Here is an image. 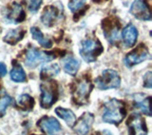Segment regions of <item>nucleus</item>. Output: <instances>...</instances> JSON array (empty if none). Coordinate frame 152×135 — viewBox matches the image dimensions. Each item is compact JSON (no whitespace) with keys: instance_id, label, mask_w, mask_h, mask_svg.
<instances>
[{"instance_id":"obj_4","label":"nucleus","mask_w":152,"mask_h":135,"mask_svg":"<svg viewBox=\"0 0 152 135\" xmlns=\"http://www.w3.org/2000/svg\"><path fill=\"white\" fill-rule=\"evenodd\" d=\"M45 81V83L40 85V106L42 109H50L59 98V86L52 79Z\"/></svg>"},{"instance_id":"obj_26","label":"nucleus","mask_w":152,"mask_h":135,"mask_svg":"<svg viewBox=\"0 0 152 135\" xmlns=\"http://www.w3.org/2000/svg\"><path fill=\"white\" fill-rule=\"evenodd\" d=\"M43 0H27L28 9L31 12H36L40 9Z\"/></svg>"},{"instance_id":"obj_5","label":"nucleus","mask_w":152,"mask_h":135,"mask_svg":"<svg viewBox=\"0 0 152 135\" xmlns=\"http://www.w3.org/2000/svg\"><path fill=\"white\" fill-rule=\"evenodd\" d=\"M104 48L96 37L88 38L81 42L80 55L87 62V63H93L102 54Z\"/></svg>"},{"instance_id":"obj_2","label":"nucleus","mask_w":152,"mask_h":135,"mask_svg":"<svg viewBox=\"0 0 152 135\" xmlns=\"http://www.w3.org/2000/svg\"><path fill=\"white\" fill-rule=\"evenodd\" d=\"M126 115V105L116 98L110 99L104 104L102 119L104 123L119 126Z\"/></svg>"},{"instance_id":"obj_27","label":"nucleus","mask_w":152,"mask_h":135,"mask_svg":"<svg viewBox=\"0 0 152 135\" xmlns=\"http://www.w3.org/2000/svg\"><path fill=\"white\" fill-rule=\"evenodd\" d=\"M144 87L146 89L152 88V72L147 71L144 76Z\"/></svg>"},{"instance_id":"obj_16","label":"nucleus","mask_w":152,"mask_h":135,"mask_svg":"<svg viewBox=\"0 0 152 135\" xmlns=\"http://www.w3.org/2000/svg\"><path fill=\"white\" fill-rule=\"evenodd\" d=\"M150 96H145L142 94H138L134 96V108L140 109L146 116H151L150 110Z\"/></svg>"},{"instance_id":"obj_23","label":"nucleus","mask_w":152,"mask_h":135,"mask_svg":"<svg viewBox=\"0 0 152 135\" xmlns=\"http://www.w3.org/2000/svg\"><path fill=\"white\" fill-rule=\"evenodd\" d=\"M34 100L28 94H21L17 99V105L23 112H31L34 107Z\"/></svg>"},{"instance_id":"obj_1","label":"nucleus","mask_w":152,"mask_h":135,"mask_svg":"<svg viewBox=\"0 0 152 135\" xmlns=\"http://www.w3.org/2000/svg\"><path fill=\"white\" fill-rule=\"evenodd\" d=\"M93 90L92 82L88 75L84 74L74 81L71 86L72 101L77 106H85L88 104L89 95Z\"/></svg>"},{"instance_id":"obj_7","label":"nucleus","mask_w":152,"mask_h":135,"mask_svg":"<svg viewBox=\"0 0 152 135\" xmlns=\"http://www.w3.org/2000/svg\"><path fill=\"white\" fill-rule=\"evenodd\" d=\"M55 58L56 55L53 54L45 52L33 47H30L25 52V65L30 69H35L43 62H50Z\"/></svg>"},{"instance_id":"obj_9","label":"nucleus","mask_w":152,"mask_h":135,"mask_svg":"<svg viewBox=\"0 0 152 135\" xmlns=\"http://www.w3.org/2000/svg\"><path fill=\"white\" fill-rule=\"evenodd\" d=\"M63 10L62 7H56L54 5L47 6L41 15V21L46 27H53L63 17Z\"/></svg>"},{"instance_id":"obj_28","label":"nucleus","mask_w":152,"mask_h":135,"mask_svg":"<svg viewBox=\"0 0 152 135\" xmlns=\"http://www.w3.org/2000/svg\"><path fill=\"white\" fill-rule=\"evenodd\" d=\"M7 74V67L4 63L0 62V77H4Z\"/></svg>"},{"instance_id":"obj_6","label":"nucleus","mask_w":152,"mask_h":135,"mask_svg":"<svg viewBox=\"0 0 152 135\" xmlns=\"http://www.w3.org/2000/svg\"><path fill=\"white\" fill-rule=\"evenodd\" d=\"M97 88L101 90H107L110 89H118L121 85V77L114 70H104L102 74L94 80Z\"/></svg>"},{"instance_id":"obj_10","label":"nucleus","mask_w":152,"mask_h":135,"mask_svg":"<svg viewBox=\"0 0 152 135\" xmlns=\"http://www.w3.org/2000/svg\"><path fill=\"white\" fill-rule=\"evenodd\" d=\"M126 126L128 133L131 135H145L148 133L145 119L139 113L130 114L126 121Z\"/></svg>"},{"instance_id":"obj_13","label":"nucleus","mask_w":152,"mask_h":135,"mask_svg":"<svg viewBox=\"0 0 152 135\" xmlns=\"http://www.w3.org/2000/svg\"><path fill=\"white\" fill-rule=\"evenodd\" d=\"M94 122V115L90 112H85L81 117L76 120V123L72 127L73 131L77 134H88L92 128Z\"/></svg>"},{"instance_id":"obj_20","label":"nucleus","mask_w":152,"mask_h":135,"mask_svg":"<svg viewBox=\"0 0 152 135\" xmlns=\"http://www.w3.org/2000/svg\"><path fill=\"white\" fill-rule=\"evenodd\" d=\"M63 68L66 73L75 76L80 68V62L72 56H66L63 60Z\"/></svg>"},{"instance_id":"obj_21","label":"nucleus","mask_w":152,"mask_h":135,"mask_svg":"<svg viewBox=\"0 0 152 135\" xmlns=\"http://www.w3.org/2000/svg\"><path fill=\"white\" fill-rule=\"evenodd\" d=\"M60 67L57 64H48L42 67V70L40 71V78L41 80H49L52 77L59 74Z\"/></svg>"},{"instance_id":"obj_25","label":"nucleus","mask_w":152,"mask_h":135,"mask_svg":"<svg viewBox=\"0 0 152 135\" xmlns=\"http://www.w3.org/2000/svg\"><path fill=\"white\" fill-rule=\"evenodd\" d=\"M13 104V99L10 95L4 93L0 95V117H3L6 114L8 107Z\"/></svg>"},{"instance_id":"obj_24","label":"nucleus","mask_w":152,"mask_h":135,"mask_svg":"<svg viewBox=\"0 0 152 135\" xmlns=\"http://www.w3.org/2000/svg\"><path fill=\"white\" fill-rule=\"evenodd\" d=\"M86 1L87 0H69V9L70 10V12L74 13V15H77L78 17H80V15H82L83 11L85 5H86ZM77 17V20H78Z\"/></svg>"},{"instance_id":"obj_11","label":"nucleus","mask_w":152,"mask_h":135,"mask_svg":"<svg viewBox=\"0 0 152 135\" xmlns=\"http://www.w3.org/2000/svg\"><path fill=\"white\" fill-rule=\"evenodd\" d=\"M130 13L136 19L142 21H150L151 20V12L150 7L147 0H134L132 3L130 10Z\"/></svg>"},{"instance_id":"obj_3","label":"nucleus","mask_w":152,"mask_h":135,"mask_svg":"<svg viewBox=\"0 0 152 135\" xmlns=\"http://www.w3.org/2000/svg\"><path fill=\"white\" fill-rule=\"evenodd\" d=\"M122 25L117 16H107L102 21V30L104 38L112 46H119Z\"/></svg>"},{"instance_id":"obj_15","label":"nucleus","mask_w":152,"mask_h":135,"mask_svg":"<svg viewBox=\"0 0 152 135\" xmlns=\"http://www.w3.org/2000/svg\"><path fill=\"white\" fill-rule=\"evenodd\" d=\"M121 36L123 38L124 44L127 48H132L135 46L138 38V30L134 25L129 23L126 25L121 32Z\"/></svg>"},{"instance_id":"obj_19","label":"nucleus","mask_w":152,"mask_h":135,"mask_svg":"<svg viewBox=\"0 0 152 135\" xmlns=\"http://www.w3.org/2000/svg\"><path fill=\"white\" fill-rule=\"evenodd\" d=\"M55 113L56 115H58L61 119H63L69 128H72L74 126V124L76 123V120H77L72 110L62 108V107L56 108Z\"/></svg>"},{"instance_id":"obj_18","label":"nucleus","mask_w":152,"mask_h":135,"mask_svg":"<svg viewBox=\"0 0 152 135\" xmlns=\"http://www.w3.org/2000/svg\"><path fill=\"white\" fill-rule=\"evenodd\" d=\"M11 79L15 83H24L27 81V75L22 66L17 61H12V69L11 70Z\"/></svg>"},{"instance_id":"obj_29","label":"nucleus","mask_w":152,"mask_h":135,"mask_svg":"<svg viewBox=\"0 0 152 135\" xmlns=\"http://www.w3.org/2000/svg\"><path fill=\"white\" fill-rule=\"evenodd\" d=\"M94 3H101V2H104V1H107V0H92Z\"/></svg>"},{"instance_id":"obj_22","label":"nucleus","mask_w":152,"mask_h":135,"mask_svg":"<svg viewBox=\"0 0 152 135\" xmlns=\"http://www.w3.org/2000/svg\"><path fill=\"white\" fill-rule=\"evenodd\" d=\"M30 32L31 33V36L33 39L39 43L43 48H45V49H50L52 47L51 40L49 39V38H46L44 34L42 33V32L37 27H31Z\"/></svg>"},{"instance_id":"obj_17","label":"nucleus","mask_w":152,"mask_h":135,"mask_svg":"<svg viewBox=\"0 0 152 135\" xmlns=\"http://www.w3.org/2000/svg\"><path fill=\"white\" fill-rule=\"evenodd\" d=\"M24 35H25V30L22 28H17L9 31L7 34L4 36L3 41L9 45L14 46L23 39Z\"/></svg>"},{"instance_id":"obj_8","label":"nucleus","mask_w":152,"mask_h":135,"mask_svg":"<svg viewBox=\"0 0 152 135\" xmlns=\"http://www.w3.org/2000/svg\"><path fill=\"white\" fill-rule=\"evenodd\" d=\"M149 58H150V54L148 49H147V47L144 43H141L134 50L129 51L125 56V58H124V64L127 68H132Z\"/></svg>"},{"instance_id":"obj_14","label":"nucleus","mask_w":152,"mask_h":135,"mask_svg":"<svg viewBox=\"0 0 152 135\" xmlns=\"http://www.w3.org/2000/svg\"><path fill=\"white\" fill-rule=\"evenodd\" d=\"M6 19L10 23H21L25 20L26 13L24 12V9L20 4L12 3L11 6L7 9Z\"/></svg>"},{"instance_id":"obj_12","label":"nucleus","mask_w":152,"mask_h":135,"mask_svg":"<svg viewBox=\"0 0 152 135\" xmlns=\"http://www.w3.org/2000/svg\"><path fill=\"white\" fill-rule=\"evenodd\" d=\"M37 127L43 133L46 134H58L62 131V127L59 121L54 117L43 116L38 120Z\"/></svg>"}]
</instances>
